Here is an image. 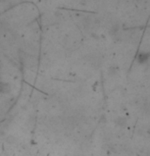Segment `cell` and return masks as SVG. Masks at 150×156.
Returning a JSON list of instances; mask_svg holds the SVG:
<instances>
[{"label": "cell", "instance_id": "6da1fadb", "mask_svg": "<svg viewBox=\"0 0 150 156\" xmlns=\"http://www.w3.org/2000/svg\"><path fill=\"white\" fill-rule=\"evenodd\" d=\"M150 59V53L149 52H140L139 54H138L137 56V61L139 64H145L149 61Z\"/></svg>", "mask_w": 150, "mask_h": 156}, {"label": "cell", "instance_id": "7a4b0ae2", "mask_svg": "<svg viewBox=\"0 0 150 156\" xmlns=\"http://www.w3.org/2000/svg\"><path fill=\"white\" fill-rule=\"evenodd\" d=\"M11 91V85L7 82H0V94H8Z\"/></svg>", "mask_w": 150, "mask_h": 156}, {"label": "cell", "instance_id": "3957f363", "mask_svg": "<svg viewBox=\"0 0 150 156\" xmlns=\"http://www.w3.org/2000/svg\"><path fill=\"white\" fill-rule=\"evenodd\" d=\"M114 122H116V125L117 126H120V128H123V126H126V125H127V119L123 116H119L114 119Z\"/></svg>", "mask_w": 150, "mask_h": 156}, {"label": "cell", "instance_id": "277c9868", "mask_svg": "<svg viewBox=\"0 0 150 156\" xmlns=\"http://www.w3.org/2000/svg\"><path fill=\"white\" fill-rule=\"evenodd\" d=\"M149 131H150V129H149Z\"/></svg>", "mask_w": 150, "mask_h": 156}]
</instances>
